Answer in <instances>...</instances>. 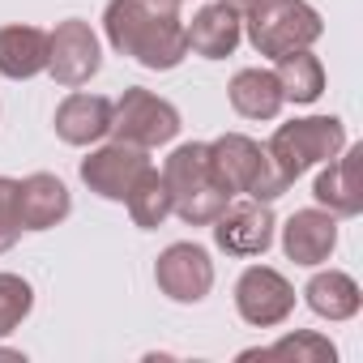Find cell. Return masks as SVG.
Listing matches in <instances>:
<instances>
[{"instance_id":"6da1fadb","label":"cell","mask_w":363,"mask_h":363,"mask_svg":"<svg viewBox=\"0 0 363 363\" xmlns=\"http://www.w3.org/2000/svg\"><path fill=\"white\" fill-rule=\"evenodd\" d=\"M107 43L150 73H167L189 56L175 0H111L103 13Z\"/></svg>"},{"instance_id":"7a4b0ae2","label":"cell","mask_w":363,"mask_h":363,"mask_svg":"<svg viewBox=\"0 0 363 363\" xmlns=\"http://www.w3.org/2000/svg\"><path fill=\"white\" fill-rule=\"evenodd\" d=\"M162 179H167V193H171V214H179L189 227H210L223 214V206L231 201L210 171L206 141L175 145L167 167H162Z\"/></svg>"},{"instance_id":"3957f363","label":"cell","mask_w":363,"mask_h":363,"mask_svg":"<svg viewBox=\"0 0 363 363\" xmlns=\"http://www.w3.org/2000/svg\"><path fill=\"white\" fill-rule=\"evenodd\" d=\"M210 150V171L218 179V189L227 197H257V201H274L286 193V184L278 179L269 154L261 141L244 137V133H223L214 141H206Z\"/></svg>"},{"instance_id":"277c9868","label":"cell","mask_w":363,"mask_h":363,"mask_svg":"<svg viewBox=\"0 0 363 363\" xmlns=\"http://www.w3.org/2000/svg\"><path fill=\"white\" fill-rule=\"evenodd\" d=\"M342 145H346V124L337 116H303V120L278 124L269 145H265V154H269L278 179L291 189L308 167L329 162Z\"/></svg>"},{"instance_id":"5b68a950","label":"cell","mask_w":363,"mask_h":363,"mask_svg":"<svg viewBox=\"0 0 363 363\" xmlns=\"http://www.w3.org/2000/svg\"><path fill=\"white\" fill-rule=\"evenodd\" d=\"M248 22V43L257 48V56L282 60L291 52L312 48L325 35L320 13L308 5V0H261L252 13H244Z\"/></svg>"},{"instance_id":"8992f818","label":"cell","mask_w":363,"mask_h":363,"mask_svg":"<svg viewBox=\"0 0 363 363\" xmlns=\"http://www.w3.org/2000/svg\"><path fill=\"white\" fill-rule=\"evenodd\" d=\"M175 133H179V111H175L167 99H158V94H150V90H141V86L124 90V94L111 103V137H116V141L154 150V145L175 141Z\"/></svg>"},{"instance_id":"52a82bcc","label":"cell","mask_w":363,"mask_h":363,"mask_svg":"<svg viewBox=\"0 0 363 363\" xmlns=\"http://www.w3.org/2000/svg\"><path fill=\"white\" fill-rule=\"evenodd\" d=\"M150 154L141 145H128V141H111V145H99L90 158H82V184L90 193H99L103 201H128L133 184L150 171Z\"/></svg>"},{"instance_id":"ba28073f","label":"cell","mask_w":363,"mask_h":363,"mask_svg":"<svg viewBox=\"0 0 363 363\" xmlns=\"http://www.w3.org/2000/svg\"><path fill=\"white\" fill-rule=\"evenodd\" d=\"M214 227V244L231 257H261L274 244V210L269 201L257 197H231L223 206V214L210 223Z\"/></svg>"},{"instance_id":"9c48e42d","label":"cell","mask_w":363,"mask_h":363,"mask_svg":"<svg viewBox=\"0 0 363 363\" xmlns=\"http://www.w3.org/2000/svg\"><path fill=\"white\" fill-rule=\"evenodd\" d=\"M99 65H103V48H99V35L90 30V22L69 18L48 35V73L60 86H69V90L86 86L99 73Z\"/></svg>"},{"instance_id":"30bf717a","label":"cell","mask_w":363,"mask_h":363,"mask_svg":"<svg viewBox=\"0 0 363 363\" xmlns=\"http://www.w3.org/2000/svg\"><path fill=\"white\" fill-rule=\"evenodd\" d=\"M235 308L252 329H274L295 312V286L269 265H248L235 282Z\"/></svg>"},{"instance_id":"8fae6325","label":"cell","mask_w":363,"mask_h":363,"mask_svg":"<svg viewBox=\"0 0 363 363\" xmlns=\"http://www.w3.org/2000/svg\"><path fill=\"white\" fill-rule=\"evenodd\" d=\"M154 282L175 303H201L214 286V261L201 244H171L154 261Z\"/></svg>"},{"instance_id":"7c38bea8","label":"cell","mask_w":363,"mask_h":363,"mask_svg":"<svg viewBox=\"0 0 363 363\" xmlns=\"http://www.w3.org/2000/svg\"><path fill=\"white\" fill-rule=\"evenodd\" d=\"M312 197L333 218L363 214V145H342L329 158V167L316 175V184H312Z\"/></svg>"},{"instance_id":"4fadbf2b","label":"cell","mask_w":363,"mask_h":363,"mask_svg":"<svg viewBox=\"0 0 363 363\" xmlns=\"http://www.w3.org/2000/svg\"><path fill=\"white\" fill-rule=\"evenodd\" d=\"M73 210V197L65 189V179L48 175V171H35L26 179H18V218H22V231H48L56 223H65Z\"/></svg>"},{"instance_id":"5bb4252c","label":"cell","mask_w":363,"mask_h":363,"mask_svg":"<svg viewBox=\"0 0 363 363\" xmlns=\"http://www.w3.org/2000/svg\"><path fill=\"white\" fill-rule=\"evenodd\" d=\"M337 248V218L329 210H295L282 227V252L295 265H320Z\"/></svg>"},{"instance_id":"9a60e30c","label":"cell","mask_w":363,"mask_h":363,"mask_svg":"<svg viewBox=\"0 0 363 363\" xmlns=\"http://www.w3.org/2000/svg\"><path fill=\"white\" fill-rule=\"evenodd\" d=\"M56 137L65 145H94L111 133V99L103 94H69L60 107H56Z\"/></svg>"},{"instance_id":"2e32d148","label":"cell","mask_w":363,"mask_h":363,"mask_svg":"<svg viewBox=\"0 0 363 363\" xmlns=\"http://www.w3.org/2000/svg\"><path fill=\"white\" fill-rule=\"evenodd\" d=\"M184 39H189V52H197L206 60H223V56H231L240 48L244 22H240L235 9H227L218 0V5H206V9L193 13V22L184 26Z\"/></svg>"},{"instance_id":"e0dca14e","label":"cell","mask_w":363,"mask_h":363,"mask_svg":"<svg viewBox=\"0 0 363 363\" xmlns=\"http://www.w3.org/2000/svg\"><path fill=\"white\" fill-rule=\"evenodd\" d=\"M48 69V30L39 26H0V73L9 82L39 77Z\"/></svg>"},{"instance_id":"ac0fdd59","label":"cell","mask_w":363,"mask_h":363,"mask_svg":"<svg viewBox=\"0 0 363 363\" xmlns=\"http://www.w3.org/2000/svg\"><path fill=\"white\" fill-rule=\"evenodd\" d=\"M231 94V107L244 116V120H278L282 111V86L274 77V69H240L227 86Z\"/></svg>"},{"instance_id":"d6986e66","label":"cell","mask_w":363,"mask_h":363,"mask_svg":"<svg viewBox=\"0 0 363 363\" xmlns=\"http://www.w3.org/2000/svg\"><path fill=\"white\" fill-rule=\"evenodd\" d=\"M303 299L308 308L320 316V320H350L359 316L363 308V291L350 274L342 269H325V274H312V282L303 286Z\"/></svg>"},{"instance_id":"ffe728a7","label":"cell","mask_w":363,"mask_h":363,"mask_svg":"<svg viewBox=\"0 0 363 363\" xmlns=\"http://www.w3.org/2000/svg\"><path fill=\"white\" fill-rule=\"evenodd\" d=\"M274 77L282 86V99L286 103H316L325 94V65L303 48V52H291L282 60H274Z\"/></svg>"},{"instance_id":"44dd1931","label":"cell","mask_w":363,"mask_h":363,"mask_svg":"<svg viewBox=\"0 0 363 363\" xmlns=\"http://www.w3.org/2000/svg\"><path fill=\"white\" fill-rule=\"evenodd\" d=\"M128 214H133V223L141 227V231H158L167 218H171V193H167V179H162V171H145L137 184H133V193H128Z\"/></svg>"},{"instance_id":"7402d4cb","label":"cell","mask_w":363,"mask_h":363,"mask_svg":"<svg viewBox=\"0 0 363 363\" xmlns=\"http://www.w3.org/2000/svg\"><path fill=\"white\" fill-rule=\"evenodd\" d=\"M240 359H295V363H333L337 359V346L329 342V337H320V333H286V337H278L274 346H265V350H244Z\"/></svg>"},{"instance_id":"603a6c76","label":"cell","mask_w":363,"mask_h":363,"mask_svg":"<svg viewBox=\"0 0 363 363\" xmlns=\"http://www.w3.org/2000/svg\"><path fill=\"white\" fill-rule=\"evenodd\" d=\"M30 308H35L30 282L18 278V274H0V337L13 333V329L30 316Z\"/></svg>"},{"instance_id":"cb8c5ba5","label":"cell","mask_w":363,"mask_h":363,"mask_svg":"<svg viewBox=\"0 0 363 363\" xmlns=\"http://www.w3.org/2000/svg\"><path fill=\"white\" fill-rule=\"evenodd\" d=\"M22 235V218H18V179L0 175V252H9Z\"/></svg>"},{"instance_id":"d4e9b609","label":"cell","mask_w":363,"mask_h":363,"mask_svg":"<svg viewBox=\"0 0 363 363\" xmlns=\"http://www.w3.org/2000/svg\"><path fill=\"white\" fill-rule=\"evenodd\" d=\"M223 5H227V9H235V13L244 18V13H252V9L261 5V0H223Z\"/></svg>"},{"instance_id":"484cf974","label":"cell","mask_w":363,"mask_h":363,"mask_svg":"<svg viewBox=\"0 0 363 363\" xmlns=\"http://www.w3.org/2000/svg\"><path fill=\"white\" fill-rule=\"evenodd\" d=\"M175 5H184V0H175Z\"/></svg>"}]
</instances>
